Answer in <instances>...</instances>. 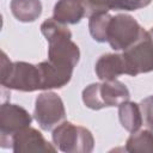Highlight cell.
Masks as SVG:
<instances>
[{
    "mask_svg": "<svg viewBox=\"0 0 153 153\" xmlns=\"http://www.w3.org/2000/svg\"><path fill=\"white\" fill-rule=\"evenodd\" d=\"M41 31L49 43L48 61L61 69L73 73L79 61L80 51L78 45L72 41L71 31L54 18L43 22Z\"/></svg>",
    "mask_w": 153,
    "mask_h": 153,
    "instance_id": "cell-1",
    "label": "cell"
},
{
    "mask_svg": "<svg viewBox=\"0 0 153 153\" xmlns=\"http://www.w3.org/2000/svg\"><path fill=\"white\" fill-rule=\"evenodd\" d=\"M1 85L24 92L42 90V80L38 66H33L27 62H11L2 51Z\"/></svg>",
    "mask_w": 153,
    "mask_h": 153,
    "instance_id": "cell-2",
    "label": "cell"
},
{
    "mask_svg": "<svg viewBox=\"0 0 153 153\" xmlns=\"http://www.w3.org/2000/svg\"><path fill=\"white\" fill-rule=\"evenodd\" d=\"M127 86L118 80H109L102 84H91L82 91L85 105L93 110L109 106H120L129 99Z\"/></svg>",
    "mask_w": 153,
    "mask_h": 153,
    "instance_id": "cell-3",
    "label": "cell"
},
{
    "mask_svg": "<svg viewBox=\"0 0 153 153\" xmlns=\"http://www.w3.org/2000/svg\"><path fill=\"white\" fill-rule=\"evenodd\" d=\"M53 141L60 151L67 153H87L94 146L93 136L88 129L68 121L54 129Z\"/></svg>",
    "mask_w": 153,
    "mask_h": 153,
    "instance_id": "cell-4",
    "label": "cell"
},
{
    "mask_svg": "<svg viewBox=\"0 0 153 153\" xmlns=\"http://www.w3.org/2000/svg\"><path fill=\"white\" fill-rule=\"evenodd\" d=\"M143 32L145 30L131 16L117 14L109 22L106 42L115 50H127L141 38Z\"/></svg>",
    "mask_w": 153,
    "mask_h": 153,
    "instance_id": "cell-5",
    "label": "cell"
},
{
    "mask_svg": "<svg viewBox=\"0 0 153 153\" xmlns=\"http://www.w3.org/2000/svg\"><path fill=\"white\" fill-rule=\"evenodd\" d=\"M126 63V74L135 76L153 71V42L145 31L141 38L122 54Z\"/></svg>",
    "mask_w": 153,
    "mask_h": 153,
    "instance_id": "cell-6",
    "label": "cell"
},
{
    "mask_svg": "<svg viewBox=\"0 0 153 153\" xmlns=\"http://www.w3.org/2000/svg\"><path fill=\"white\" fill-rule=\"evenodd\" d=\"M30 114L17 104L4 103L0 108V143L2 148L12 146L13 135L20 129L30 126Z\"/></svg>",
    "mask_w": 153,
    "mask_h": 153,
    "instance_id": "cell-7",
    "label": "cell"
},
{
    "mask_svg": "<svg viewBox=\"0 0 153 153\" xmlns=\"http://www.w3.org/2000/svg\"><path fill=\"white\" fill-rule=\"evenodd\" d=\"M33 115L43 130H50L66 116L63 102L54 92H43L36 99Z\"/></svg>",
    "mask_w": 153,
    "mask_h": 153,
    "instance_id": "cell-8",
    "label": "cell"
},
{
    "mask_svg": "<svg viewBox=\"0 0 153 153\" xmlns=\"http://www.w3.org/2000/svg\"><path fill=\"white\" fill-rule=\"evenodd\" d=\"M12 148L19 152H55L56 147L50 145L42 134L30 126L17 131L12 137Z\"/></svg>",
    "mask_w": 153,
    "mask_h": 153,
    "instance_id": "cell-9",
    "label": "cell"
},
{
    "mask_svg": "<svg viewBox=\"0 0 153 153\" xmlns=\"http://www.w3.org/2000/svg\"><path fill=\"white\" fill-rule=\"evenodd\" d=\"M152 0H81L85 12L88 16L94 13H105L110 10L135 11L146 7Z\"/></svg>",
    "mask_w": 153,
    "mask_h": 153,
    "instance_id": "cell-10",
    "label": "cell"
},
{
    "mask_svg": "<svg viewBox=\"0 0 153 153\" xmlns=\"http://www.w3.org/2000/svg\"><path fill=\"white\" fill-rule=\"evenodd\" d=\"M96 73L103 81L115 80L121 74H126V63L122 54H105L96 63Z\"/></svg>",
    "mask_w": 153,
    "mask_h": 153,
    "instance_id": "cell-11",
    "label": "cell"
},
{
    "mask_svg": "<svg viewBox=\"0 0 153 153\" xmlns=\"http://www.w3.org/2000/svg\"><path fill=\"white\" fill-rule=\"evenodd\" d=\"M81 0H59L54 7V19L61 24H75L85 16Z\"/></svg>",
    "mask_w": 153,
    "mask_h": 153,
    "instance_id": "cell-12",
    "label": "cell"
},
{
    "mask_svg": "<svg viewBox=\"0 0 153 153\" xmlns=\"http://www.w3.org/2000/svg\"><path fill=\"white\" fill-rule=\"evenodd\" d=\"M11 11L20 22H33L42 13V4L39 0H12Z\"/></svg>",
    "mask_w": 153,
    "mask_h": 153,
    "instance_id": "cell-13",
    "label": "cell"
},
{
    "mask_svg": "<svg viewBox=\"0 0 153 153\" xmlns=\"http://www.w3.org/2000/svg\"><path fill=\"white\" fill-rule=\"evenodd\" d=\"M120 122L124 129L130 131L131 134L137 131V129L142 124V116L140 111V106L133 102H124L120 105L118 109Z\"/></svg>",
    "mask_w": 153,
    "mask_h": 153,
    "instance_id": "cell-14",
    "label": "cell"
},
{
    "mask_svg": "<svg viewBox=\"0 0 153 153\" xmlns=\"http://www.w3.org/2000/svg\"><path fill=\"white\" fill-rule=\"evenodd\" d=\"M128 152H153V133L151 130H141L139 133H133V135L127 140Z\"/></svg>",
    "mask_w": 153,
    "mask_h": 153,
    "instance_id": "cell-15",
    "label": "cell"
},
{
    "mask_svg": "<svg viewBox=\"0 0 153 153\" xmlns=\"http://www.w3.org/2000/svg\"><path fill=\"white\" fill-rule=\"evenodd\" d=\"M112 16H110L108 12L105 13H94L90 16L88 27L90 33L97 42H105L106 41V31L108 25Z\"/></svg>",
    "mask_w": 153,
    "mask_h": 153,
    "instance_id": "cell-16",
    "label": "cell"
},
{
    "mask_svg": "<svg viewBox=\"0 0 153 153\" xmlns=\"http://www.w3.org/2000/svg\"><path fill=\"white\" fill-rule=\"evenodd\" d=\"M141 110L147 127L153 133V96L147 97L141 102Z\"/></svg>",
    "mask_w": 153,
    "mask_h": 153,
    "instance_id": "cell-17",
    "label": "cell"
},
{
    "mask_svg": "<svg viewBox=\"0 0 153 153\" xmlns=\"http://www.w3.org/2000/svg\"><path fill=\"white\" fill-rule=\"evenodd\" d=\"M148 33H149V36H151V38H152V42H153V27L148 31Z\"/></svg>",
    "mask_w": 153,
    "mask_h": 153,
    "instance_id": "cell-18",
    "label": "cell"
}]
</instances>
